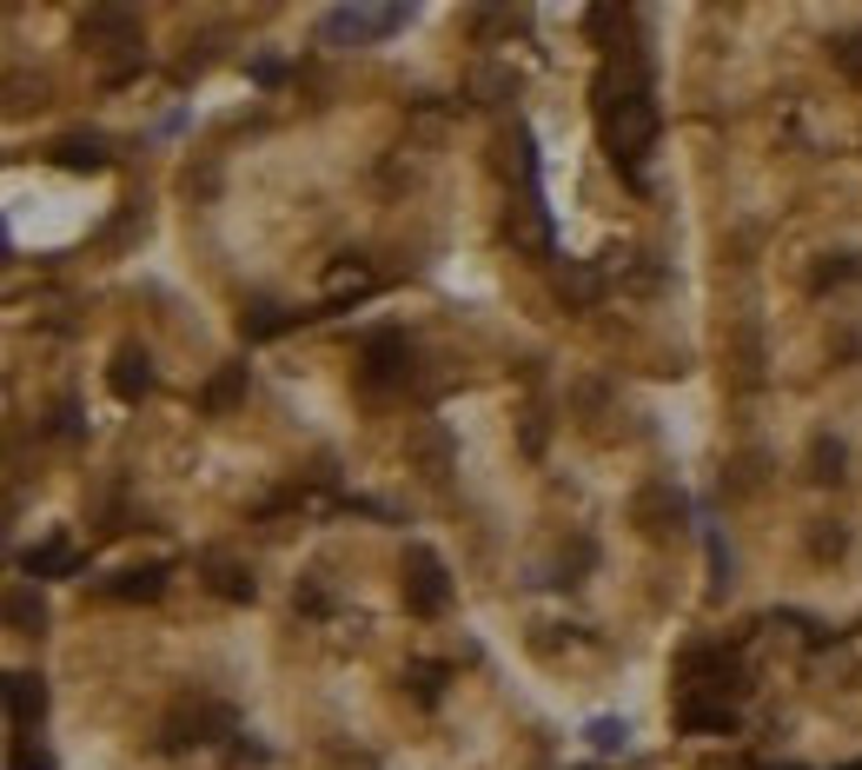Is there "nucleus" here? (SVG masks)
Instances as JSON below:
<instances>
[{"label": "nucleus", "instance_id": "7c9ffc66", "mask_svg": "<svg viewBox=\"0 0 862 770\" xmlns=\"http://www.w3.org/2000/svg\"><path fill=\"white\" fill-rule=\"evenodd\" d=\"M783 770H803V763H783Z\"/></svg>", "mask_w": 862, "mask_h": 770}, {"label": "nucleus", "instance_id": "4be33fe9", "mask_svg": "<svg viewBox=\"0 0 862 770\" xmlns=\"http://www.w3.org/2000/svg\"><path fill=\"white\" fill-rule=\"evenodd\" d=\"M405 684H411V698H418V704H439V691H445V664H411Z\"/></svg>", "mask_w": 862, "mask_h": 770}, {"label": "nucleus", "instance_id": "5701e85b", "mask_svg": "<svg viewBox=\"0 0 862 770\" xmlns=\"http://www.w3.org/2000/svg\"><path fill=\"white\" fill-rule=\"evenodd\" d=\"M842 459H849V452H842V439H816V452H810V465H816V478H823V485H836V478H842Z\"/></svg>", "mask_w": 862, "mask_h": 770}, {"label": "nucleus", "instance_id": "9b49d317", "mask_svg": "<svg viewBox=\"0 0 862 770\" xmlns=\"http://www.w3.org/2000/svg\"><path fill=\"white\" fill-rule=\"evenodd\" d=\"M53 166H67V174H107L113 153L100 133H67V140H53Z\"/></svg>", "mask_w": 862, "mask_h": 770}, {"label": "nucleus", "instance_id": "9d476101", "mask_svg": "<svg viewBox=\"0 0 862 770\" xmlns=\"http://www.w3.org/2000/svg\"><path fill=\"white\" fill-rule=\"evenodd\" d=\"M8 718L21 731H34L47 718V677L40 671H8Z\"/></svg>", "mask_w": 862, "mask_h": 770}, {"label": "nucleus", "instance_id": "f3484780", "mask_svg": "<svg viewBox=\"0 0 862 770\" xmlns=\"http://www.w3.org/2000/svg\"><path fill=\"white\" fill-rule=\"evenodd\" d=\"M292 319H306V312H279V306H266V299H259V306L246 312V339H279Z\"/></svg>", "mask_w": 862, "mask_h": 770}, {"label": "nucleus", "instance_id": "4468645a", "mask_svg": "<svg viewBox=\"0 0 862 770\" xmlns=\"http://www.w3.org/2000/svg\"><path fill=\"white\" fill-rule=\"evenodd\" d=\"M372 286H379V280H372V266H366V260H338V266L325 273V312H332L345 293H352V299H366Z\"/></svg>", "mask_w": 862, "mask_h": 770}, {"label": "nucleus", "instance_id": "a211bd4d", "mask_svg": "<svg viewBox=\"0 0 862 770\" xmlns=\"http://www.w3.org/2000/svg\"><path fill=\"white\" fill-rule=\"evenodd\" d=\"M624 737H631V724H624V718H590V724H584V744H590V750H603V757L624 750Z\"/></svg>", "mask_w": 862, "mask_h": 770}, {"label": "nucleus", "instance_id": "393cba45", "mask_svg": "<svg viewBox=\"0 0 862 770\" xmlns=\"http://www.w3.org/2000/svg\"><path fill=\"white\" fill-rule=\"evenodd\" d=\"M829 54H836V67H842L849 80H862V34H842V40H836Z\"/></svg>", "mask_w": 862, "mask_h": 770}, {"label": "nucleus", "instance_id": "f03ea898", "mask_svg": "<svg viewBox=\"0 0 862 770\" xmlns=\"http://www.w3.org/2000/svg\"><path fill=\"white\" fill-rule=\"evenodd\" d=\"M398 597H405V612H411V618H439V612L452 605V571H445V558L431 552L424 538H411V545H405V565H398Z\"/></svg>", "mask_w": 862, "mask_h": 770}, {"label": "nucleus", "instance_id": "f8f14e48", "mask_svg": "<svg viewBox=\"0 0 862 770\" xmlns=\"http://www.w3.org/2000/svg\"><path fill=\"white\" fill-rule=\"evenodd\" d=\"M73 571H80V552L67 538H47V545L21 552V578H73Z\"/></svg>", "mask_w": 862, "mask_h": 770}, {"label": "nucleus", "instance_id": "aec40b11", "mask_svg": "<svg viewBox=\"0 0 862 770\" xmlns=\"http://www.w3.org/2000/svg\"><path fill=\"white\" fill-rule=\"evenodd\" d=\"M558 280H564V293H571L577 306H597V293H603V280H597L590 266H577V260H564V273H558Z\"/></svg>", "mask_w": 862, "mask_h": 770}, {"label": "nucleus", "instance_id": "bb28decb", "mask_svg": "<svg viewBox=\"0 0 862 770\" xmlns=\"http://www.w3.org/2000/svg\"><path fill=\"white\" fill-rule=\"evenodd\" d=\"M14 770H53V757H47L40 744H27V737H14Z\"/></svg>", "mask_w": 862, "mask_h": 770}, {"label": "nucleus", "instance_id": "a878e982", "mask_svg": "<svg viewBox=\"0 0 862 770\" xmlns=\"http://www.w3.org/2000/svg\"><path fill=\"white\" fill-rule=\"evenodd\" d=\"M292 605H299V612H312V618H319V612H325V605H332V597H325V584H319V578H299V591H292Z\"/></svg>", "mask_w": 862, "mask_h": 770}, {"label": "nucleus", "instance_id": "0eeeda50", "mask_svg": "<svg viewBox=\"0 0 862 770\" xmlns=\"http://www.w3.org/2000/svg\"><path fill=\"white\" fill-rule=\"evenodd\" d=\"M366 40H379V8H325L319 47H366Z\"/></svg>", "mask_w": 862, "mask_h": 770}, {"label": "nucleus", "instance_id": "dca6fc26", "mask_svg": "<svg viewBox=\"0 0 862 770\" xmlns=\"http://www.w3.org/2000/svg\"><path fill=\"white\" fill-rule=\"evenodd\" d=\"M8 625H14V631H40V625H47V605H40V591H34L27 578L8 591Z\"/></svg>", "mask_w": 862, "mask_h": 770}, {"label": "nucleus", "instance_id": "cd10ccee", "mask_svg": "<svg viewBox=\"0 0 862 770\" xmlns=\"http://www.w3.org/2000/svg\"><path fill=\"white\" fill-rule=\"evenodd\" d=\"M53 433H60V439H73V433H80V412H73V399H60V405H53Z\"/></svg>", "mask_w": 862, "mask_h": 770}, {"label": "nucleus", "instance_id": "c756f323", "mask_svg": "<svg viewBox=\"0 0 862 770\" xmlns=\"http://www.w3.org/2000/svg\"><path fill=\"white\" fill-rule=\"evenodd\" d=\"M842 770H862V757H855V763H842Z\"/></svg>", "mask_w": 862, "mask_h": 770}, {"label": "nucleus", "instance_id": "f257e3e1", "mask_svg": "<svg viewBox=\"0 0 862 770\" xmlns=\"http://www.w3.org/2000/svg\"><path fill=\"white\" fill-rule=\"evenodd\" d=\"M590 100H597V127H603V153L611 166L644 187V159L657 146V127H663V107L650 94V73L631 67V60H603L597 80H590Z\"/></svg>", "mask_w": 862, "mask_h": 770}, {"label": "nucleus", "instance_id": "39448f33", "mask_svg": "<svg viewBox=\"0 0 862 770\" xmlns=\"http://www.w3.org/2000/svg\"><path fill=\"white\" fill-rule=\"evenodd\" d=\"M677 724H683L690 737H730V731H737V704H730L723 691H683V698H677Z\"/></svg>", "mask_w": 862, "mask_h": 770}, {"label": "nucleus", "instance_id": "1a4fd4ad", "mask_svg": "<svg viewBox=\"0 0 862 770\" xmlns=\"http://www.w3.org/2000/svg\"><path fill=\"white\" fill-rule=\"evenodd\" d=\"M206 731H232V711H226V704H187L180 718L166 724V750H180V744H213Z\"/></svg>", "mask_w": 862, "mask_h": 770}, {"label": "nucleus", "instance_id": "20e7f679", "mask_svg": "<svg viewBox=\"0 0 862 770\" xmlns=\"http://www.w3.org/2000/svg\"><path fill=\"white\" fill-rule=\"evenodd\" d=\"M359 366H366V386L372 392H398L411 379V339L405 332H372L366 353H359Z\"/></svg>", "mask_w": 862, "mask_h": 770}, {"label": "nucleus", "instance_id": "c85d7f7f", "mask_svg": "<svg viewBox=\"0 0 862 770\" xmlns=\"http://www.w3.org/2000/svg\"><path fill=\"white\" fill-rule=\"evenodd\" d=\"M252 80H259V87H279V80H286V67L266 54V60H252Z\"/></svg>", "mask_w": 862, "mask_h": 770}, {"label": "nucleus", "instance_id": "412c9836", "mask_svg": "<svg viewBox=\"0 0 862 770\" xmlns=\"http://www.w3.org/2000/svg\"><path fill=\"white\" fill-rule=\"evenodd\" d=\"M239 392H246V366H226V372H219V379L206 386V399H200V405H206V412H226V405H232Z\"/></svg>", "mask_w": 862, "mask_h": 770}, {"label": "nucleus", "instance_id": "ddd939ff", "mask_svg": "<svg viewBox=\"0 0 862 770\" xmlns=\"http://www.w3.org/2000/svg\"><path fill=\"white\" fill-rule=\"evenodd\" d=\"M683 511H690V505H683L677 485H650V491L637 498V525H644V532H663L657 519H670V532H683Z\"/></svg>", "mask_w": 862, "mask_h": 770}, {"label": "nucleus", "instance_id": "b1692460", "mask_svg": "<svg viewBox=\"0 0 862 770\" xmlns=\"http://www.w3.org/2000/svg\"><path fill=\"white\" fill-rule=\"evenodd\" d=\"M710 591H717V597L730 591V545H723L717 532H710Z\"/></svg>", "mask_w": 862, "mask_h": 770}, {"label": "nucleus", "instance_id": "423d86ee", "mask_svg": "<svg viewBox=\"0 0 862 770\" xmlns=\"http://www.w3.org/2000/svg\"><path fill=\"white\" fill-rule=\"evenodd\" d=\"M166 578H172L166 558H153V565H127V571L100 578V597H120V605H153V597L166 591Z\"/></svg>", "mask_w": 862, "mask_h": 770}, {"label": "nucleus", "instance_id": "2eb2a0df", "mask_svg": "<svg viewBox=\"0 0 862 770\" xmlns=\"http://www.w3.org/2000/svg\"><path fill=\"white\" fill-rule=\"evenodd\" d=\"M206 584L219 591V597H232V605H252V597H259V584H252V571L246 565H232V558H206Z\"/></svg>", "mask_w": 862, "mask_h": 770}, {"label": "nucleus", "instance_id": "6ab92c4d", "mask_svg": "<svg viewBox=\"0 0 862 770\" xmlns=\"http://www.w3.org/2000/svg\"><path fill=\"white\" fill-rule=\"evenodd\" d=\"M618 27H624V14H618V8H584V34H590L603 54L618 47Z\"/></svg>", "mask_w": 862, "mask_h": 770}, {"label": "nucleus", "instance_id": "6e6552de", "mask_svg": "<svg viewBox=\"0 0 862 770\" xmlns=\"http://www.w3.org/2000/svg\"><path fill=\"white\" fill-rule=\"evenodd\" d=\"M107 392H113L120 405H140V399L153 392V359H146V346H120V353H113V366H107Z\"/></svg>", "mask_w": 862, "mask_h": 770}, {"label": "nucleus", "instance_id": "7ed1b4c3", "mask_svg": "<svg viewBox=\"0 0 862 770\" xmlns=\"http://www.w3.org/2000/svg\"><path fill=\"white\" fill-rule=\"evenodd\" d=\"M80 40L94 47V54H127V67H140L146 54V34H140V14H127V8H86L80 14Z\"/></svg>", "mask_w": 862, "mask_h": 770}]
</instances>
